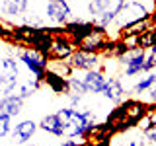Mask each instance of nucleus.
Wrapping results in <instances>:
<instances>
[{"label":"nucleus","instance_id":"obj_13","mask_svg":"<svg viewBox=\"0 0 156 146\" xmlns=\"http://www.w3.org/2000/svg\"><path fill=\"white\" fill-rule=\"evenodd\" d=\"M39 129H41L43 133L51 134V136H57V138H62V136H65V123H62V119L57 113H51V115L43 117V119L39 121Z\"/></svg>","mask_w":156,"mask_h":146},{"label":"nucleus","instance_id":"obj_30","mask_svg":"<svg viewBox=\"0 0 156 146\" xmlns=\"http://www.w3.org/2000/svg\"><path fill=\"white\" fill-rule=\"evenodd\" d=\"M136 2H150V0H136Z\"/></svg>","mask_w":156,"mask_h":146},{"label":"nucleus","instance_id":"obj_24","mask_svg":"<svg viewBox=\"0 0 156 146\" xmlns=\"http://www.w3.org/2000/svg\"><path fill=\"white\" fill-rule=\"evenodd\" d=\"M10 133H12V117L0 115V140L6 138Z\"/></svg>","mask_w":156,"mask_h":146},{"label":"nucleus","instance_id":"obj_8","mask_svg":"<svg viewBox=\"0 0 156 146\" xmlns=\"http://www.w3.org/2000/svg\"><path fill=\"white\" fill-rule=\"evenodd\" d=\"M101 58L104 57L100 53H90V51H84V49H76L68 61H70L74 70L88 72V70H98L101 66Z\"/></svg>","mask_w":156,"mask_h":146},{"label":"nucleus","instance_id":"obj_31","mask_svg":"<svg viewBox=\"0 0 156 146\" xmlns=\"http://www.w3.org/2000/svg\"><path fill=\"white\" fill-rule=\"evenodd\" d=\"M31 146H41V144H31Z\"/></svg>","mask_w":156,"mask_h":146},{"label":"nucleus","instance_id":"obj_18","mask_svg":"<svg viewBox=\"0 0 156 146\" xmlns=\"http://www.w3.org/2000/svg\"><path fill=\"white\" fill-rule=\"evenodd\" d=\"M43 84H47L53 92H55V94H62V96L68 94V78L57 76V74H53V72H49V70H47V74H45Z\"/></svg>","mask_w":156,"mask_h":146},{"label":"nucleus","instance_id":"obj_22","mask_svg":"<svg viewBox=\"0 0 156 146\" xmlns=\"http://www.w3.org/2000/svg\"><path fill=\"white\" fill-rule=\"evenodd\" d=\"M125 119H127V111H125L123 103H119L109 115H107V123H111V125H117V123H121V121H125Z\"/></svg>","mask_w":156,"mask_h":146},{"label":"nucleus","instance_id":"obj_6","mask_svg":"<svg viewBox=\"0 0 156 146\" xmlns=\"http://www.w3.org/2000/svg\"><path fill=\"white\" fill-rule=\"evenodd\" d=\"M111 45H113V39L107 35V31L104 27L96 26V29L80 43L78 49H84V51H90V53H100V55H104Z\"/></svg>","mask_w":156,"mask_h":146},{"label":"nucleus","instance_id":"obj_3","mask_svg":"<svg viewBox=\"0 0 156 146\" xmlns=\"http://www.w3.org/2000/svg\"><path fill=\"white\" fill-rule=\"evenodd\" d=\"M18 61L22 62V64L26 66L29 72H31L33 78H37V80H41V82L45 80L49 58L45 55H41L37 49H33V47L20 49V51H18Z\"/></svg>","mask_w":156,"mask_h":146},{"label":"nucleus","instance_id":"obj_23","mask_svg":"<svg viewBox=\"0 0 156 146\" xmlns=\"http://www.w3.org/2000/svg\"><path fill=\"white\" fill-rule=\"evenodd\" d=\"M146 55H144V70L146 72H152L156 68V45L144 49Z\"/></svg>","mask_w":156,"mask_h":146},{"label":"nucleus","instance_id":"obj_9","mask_svg":"<svg viewBox=\"0 0 156 146\" xmlns=\"http://www.w3.org/2000/svg\"><path fill=\"white\" fill-rule=\"evenodd\" d=\"M76 45L72 43V39L62 31H58L55 37H53V45H51V53H49V58H58V61H68L72 57V53L76 51Z\"/></svg>","mask_w":156,"mask_h":146},{"label":"nucleus","instance_id":"obj_5","mask_svg":"<svg viewBox=\"0 0 156 146\" xmlns=\"http://www.w3.org/2000/svg\"><path fill=\"white\" fill-rule=\"evenodd\" d=\"M144 55H146V51L143 47H133V49H129L125 55H121L117 58V62L121 64L123 74L127 78L146 74V70H144Z\"/></svg>","mask_w":156,"mask_h":146},{"label":"nucleus","instance_id":"obj_4","mask_svg":"<svg viewBox=\"0 0 156 146\" xmlns=\"http://www.w3.org/2000/svg\"><path fill=\"white\" fill-rule=\"evenodd\" d=\"M43 16L53 26H65L72 18V6L68 0H45Z\"/></svg>","mask_w":156,"mask_h":146},{"label":"nucleus","instance_id":"obj_28","mask_svg":"<svg viewBox=\"0 0 156 146\" xmlns=\"http://www.w3.org/2000/svg\"><path fill=\"white\" fill-rule=\"evenodd\" d=\"M143 96H144V101H146V103H156V84L150 88L146 94H143Z\"/></svg>","mask_w":156,"mask_h":146},{"label":"nucleus","instance_id":"obj_21","mask_svg":"<svg viewBox=\"0 0 156 146\" xmlns=\"http://www.w3.org/2000/svg\"><path fill=\"white\" fill-rule=\"evenodd\" d=\"M152 45H156V27H150V29H146L143 35H139V47L148 49Z\"/></svg>","mask_w":156,"mask_h":146},{"label":"nucleus","instance_id":"obj_19","mask_svg":"<svg viewBox=\"0 0 156 146\" xmlns=\"http://www.w3.org/2000/svg\"><path fill=\"white\" fill-rule=\"evenodd\" d=\"M47 70L57 76H62V78H70L74 74V68H72L70 61H58V58H49Z\"/></svg>","mask_w":156,"mask_h":146},{"label":"nucleus","instance_id":"obj_2","mask_svg":"<svg viewBox=\"0 0 156 146\" xmlns=\"http://www.w3.org/2000/svg\"><path fill=\"white\" fill-rule=\"evenodd\" d=\"M152 0L150 2H136V0H131V2H125L123 10L119 12V16H117L113 27L115 31H121L131 26H135V23H140L144 22V19H150V14H152Z\"/></svg>","mask_w":156,"mask_h":146},{"label":"nucleus","instance_id":"obj_25","mask_svg":"<svg viewBox=\"0 0 156 146\" xmlns=\"http://www.w3.org/2000/svg\"><path fill=\"white\" fill-rule=\"evenodd\" d=\"M18 82V80H16ZM16 82H12V80H6V78H0V97L2 96H10V92H12V88Z\"/></svg>","mask_w":156,"mask_h":146},{"label":"nucleus","instance_id":"obj_27","mask_svg":"<svg viewBox=\"0 0 156 146\" xmlns=\"http://www.w3.org/2000/svg\"><path fill=\"white\" fill-rule=\"evenodd\" d=\"M144 138H146V142H150V144H156V125L154 127H150L148 130H144Z\"/></svg>","mask_w":156,"mask_h":146},{"label":"nucleus","instance_id":"obj_7","mask_svg":"<svg viewBox=\"0 0 156 146\" xmlns=\"http://www.w3.org/2000/svg\"><path fill=\"white\" fill-rule=\"evenodd\" d=\"M62 29H65V33L72 39V43H74L76 47H80V43L96 29V22H94V19L78 18V19H70L68 23H65Z\"/></svg>","mask_w":156,"mask_h":146},{"label":"nucleus","instance_id":"obj_12","mask_svg":"<svg viewBox=\"0 0 156 146\" xmlns=\"http://www.w3.org/2000/svg\"><path fill=\"white\" fill-rule=\"evenodd\" d=\"M101 96H104L107 101L121 103V101H123V97H125L123 82H121L117 76H109V78L105 80V86H104V90H101Z\"/></svg>","mask_w":156,"mask_h":146},{"label":"nucleus","instance_id":"obj_1","mask_svg":"<svg viewBox=\"0 0 156 146\" xmlns=\"http://www.w3.org/2000/svg\"><path fill=\"white\" fill-rule=\"evenodd\" d=\"M127 0H88L86 4V12L90 19H94L96 26L107 29L109 26H113L119 12L123 10Z\"/></svg>","mask_w":156,"mask_h":146},{"label":"nucleus","instance_id":"obj_11","mask_svg":"<svg viewBox=\"0 0 156 146\" xmlns=\"http://www.w3.org/2000/svg\"><path fill=\"white\" fill-rule=\"evenodd\" d=\"M80 76H82V82H84L88 94H101V90H104V86H105V80H107L105 72H101L100 68H98V70L80 72Z\"/></svg>","mask_w":156,"mask_h":146},{"label":"nucleus","instance_id":"obj_14","mask_svg":"<svg viewBox=\"0 0 156 146\" xmlns=\"http://www.w3.org/2000/svg\"><path fill=\"white\" fill-rule=\"evenodd\" d=\"M121 103L125 105V111H127V119L133 121L135 125H139V121L143 119V117L148 113V103L143 99H125L121 101Z\"/></svg>","mask_w":156,"mask_h":146},{"label":"nucleus","instance_id":"obj_29","mask_svg":"<svg viewBox=\"0 0 156 146\" xmlns=\"http://www.w3.org/2000/svg\"><path fill=\"white\" fill-rule=\"evenodd\" d=\"M58 146H78V140H74V138H68V140H62Z\"/></svg>","mask_w":156,"mask_h":146},{"label":"nucleus","instance_id":"obj_17","mask_svg":"<svg viewBox=\"0 0 156 146\" xmlns=\"http://www.w3.org/2000/svg\"><path fill=\"white\" fill-rule=\"evenodd\" d=\"M0 78L20 80V61L16 57H0Z\"/></svg>","mask_w":156,"mask_h":146},{"label":"nucleus","instance_id":"obj_15","mask_svg":"<svg viewBox=\"0 0 156 146\" xmlns=\"http://www.w3.org/2000/svg\"><path fill=\"white\" fill-rule=\"evenodd\" d=\"M29 10V0H0V14L8 18L23 16Z\"/></svg>","mask_w":156,"mask_h":146},{"label":"nucleus","instance_id":"obj_16","mask_svg":"<svg viewBox=\"0 0 156 146\" xmlns=\"http://www.w3.org/2000/svg\"><path fill=\"white\" fill-rule=\"evenodd\" d=\"M23 101L18 96H2L0 97V115H8V117H18L23 109Z\"/></svg>","mask_w":156,"mask_h":146},{"label":"nucleus","instance_id":"obj_20","mask_svg":"<svg viewBox=\"0 0 156 146\" xmlns=\"http://www.w3.org/2000/svg\"><path fill=\"white\" fill-rule=\"evenodd\" d=\"M154 84H156V74H154V72H146V74L133 86V92H135L136 96H143V94H146V92H148Z\"/></svg>","mask_w":156,"mask_h":146},{"label":"nucleus","instance_id":"obj_10","mask_svg":"<svg viewBox=\"0 0 156 146\" xmlns=\"http://www.w3.org/2000/svg\"><path fill=\"white\" fill-rule=\"evenodd\" d=\"M39 130V123H35L33 119H23L12 129V142L14 144H26L35 136Z\"/></svg>","mask_w":156,"mask_h":146},{"label":"nucleus","instance_id":"obj_26","mask_svg":"<svg viewBox=\"0 0 156 146\" xmlns=\"http://www.w3.org/2000/svg\"><path fill=\"white\" fill-rule=\"evenodd\" d=\"M123 146H146V138H144V134H140V136H133V138H129Z\"/></svg>","mask_w":156,"mask_h":146}]
</instances>
